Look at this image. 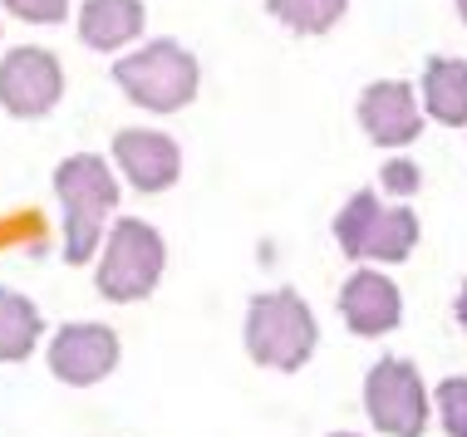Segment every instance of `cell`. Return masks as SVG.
<instances>
[{"instance_id":"1","label":"cell","mask_w":467,"mask_h":437,"mask_svg":"<svg viewBox=\"0 0 467 437\" xmlns=\"http://www.w3.org/2000/svg\"><path fill=\"white\" fill-rule=\"evenodd\" d=\"M55 192L65 207V260L84 266L104 246V221L119 207V182L99 153H74L55 168Z\"/></svg>"},{"instance_id":"2","label":"cell","mask_w":467,"mask_h":437,"mask_svg":"<svg viewBox=\"0 0 467 437\" xmlns=\"http://www.w3.org/2000/svg\"><path fill=\"white\" fill-rule=\"evenodd\" d=\"M315 340H320V324L296 290H271L246 305V354L261 369L296 373L315 354Z\"/></svg>"},{"instance_id":"3","label":"cell","mask_w":467,"mask_h":437,"mask_svg":"<svg viewBox=\"0 0 467 437\" xmlns=\"http://www.w3.org/2000/svg\"><path fill=\"white\" fill-rule=\"evenodd\" d=\"M113 79L148 114H178L197 98V59L178 40H148L113 65Z\"/></svg>"},{"instance_id":"4","label":"cell","mask_w":467,"mask_h":437,"mask_svg":"<svg viewBox=\"0 0 467 437\" xmlns=\"http://www.w3.org/2000/svg\"><path fill=\"white\" fill-rule=\"evenodd\" d=\"M162 266H168V246H162L158 227L138 217L113 221L109 246L99 256V295L113 300V305H133V300H148L162 280Z\"/></svg>"},{"instance_id":"5","label":"cell","mask_w":467,"mask_h":437,"mask_svg":"<svg viewBox=\"0 0 467 437\" xmlns=\"http://www.w3.org/2000/svg\"><path fill=\"white\" fill-rule=\"evenodd\" d=\"M335 241L345 256H369L379 266H399L419 246V217H413V207H384L374 187H364L335 217Z\"/></svg>"},{"instance_id":"6","label":"cell","mask_w":467,"mask_h":437,"mask_svg":"<svg viewBox=\"0 0 467 437\" xmlns=\"http://www.w3.org/2000/svg\"><path fill=\"white\" fill-rule=\"evenodd\" d=\"M364 413L389 437H423V428H428L423 373L409 359H379L364 373Z\"/></svg>"},{"instance_id":"7","label":"cell","mask_w":467,"mask_h":437,"mask_svg":"<svg viewBox=\"0 0 467 437\" xmlns=\"http://www.w3.org/2000/svg\"><path fill=\"white\" fill-rule=\"evenodd\" d=\"M65 94V69L49 49L20 45L0 59V108L16 118H45Z\"/></svg>"},{"instance_id":"8","label":"cell","mask_w":467,"mask_h":437,"mask_svg":"<svg viewBox=\"0 0 467 437\" xmlns=\"http://www.w3.org/2000/svg\"><path fill=\"white\" fill-rule=\"evenodd\" d=\"M119 369V334L109 324H65V330L49 340V373L69 389H89V383L109 379Z\"/></svg>"},{"instance_id":"9","label":"cell","mask_w":467,"mask_h":437,"mask_svg":"<svg viewBox=\"0 0 467 437\" xmlns=\"http://www.w3.org/2000/svg\"><path fill=\"white\" fill-rule=\"evenodd\" d=\"M113 158H119L123 178H129L138 192H168L172 182L182 178V153L168 133L153 128H123L113 138Z\"/></svg>"},{"instance_id":"10","label":"cell","mask_w":467,"mask_h":437,"mask_svg":"<svg viewBox=\"0 0 467 437\" xmlns=\"http://www.w3.org/2000/svg\"><path fill=\"white\" fill-rule=\"evenodd\" d=\"M339 315H345V324L359 340H374V334L399 330L403 295L384 270H355V276L345 280V290H339Z\"/></svg>"},{"instance_id":"11","label":"cell","mask_w":467,"mask_h":437,"mask_svg":"<svg viewBox=\"0 0 467 437\" xmlns=\"http://www.w3.org/2000/svg\"><path fill=\"white\" fill-rule=\"evenodd\" d=\"M359 123H364V133H369L379 147H409L423 133L419 98H413V89L403 79L369 84L364 98H359Z\"/></svg>"},{"instance_id":"12","label":"cell","mask_w":467,"mask_h":437,"mask_svg":"<svg viewBox=\"0 0 467 437\" xmlns=\"http://www.w3.org/2000/svg\"><path fill=\"white\" fill-rule=\"evenodd\" d=\"M143 30V0H84L79 40L89 49H123Z\"/></svg>"},{"instance_id":"13","label":"cell","mask_w":467,"mask_h":437,"mask_svg":"<svg viewBox=\"0 0 467 437\" xmlns=\"http://www.w3.org/2000/svg\"><path fill=\"white\" fill-rule=\"evenodd\" d=\"M423 108L438 123H467V59H428L423 69Z\"/></svg>"},{"instance_id":"14","label":"cell","mask_w":467,"mask_h":437,"mask_svg":"<svg viewBox=\"0 0 467 437\" xmlns=\"http://www.w3.org/2000/svg\"><path fill=\"white\" fill-rule=\"evenodd\" d=\"M40 330H45L40 310H35L25 295L0 285V364H20V359H30Z\"/></svg>"},{"instance_id":"15","label":"cell","mask_w":467,"mask_h":437,"mask_svg":"<svg viewBox=\"0 0 467 437\" xmlns=\"http://www.w3.org/2000/svg\"><path fill=\"white\" fill-rule=\"evenodd\" d=\"M349 0H266V10L296 35H325L335 30V20L345 15Z\"/></svg>"},{"instance_id":"16","label":"cell","mask_w":467,"mask_h":437,"mask_svg":"<svg viewBox=\"0 0 467 437\" xmlns=\"http://www.w3.org/2000/svg\"><path fill=\"white\" fill-rule=\"evenodd\" d=\"M433 403H438V418H443V432L467 437V379H443Z\"/></svg>"},{"instance_id":"17","label":"cell","mask_w":467,"mask_h":437,"mask_svg":"<svg viewBox=\"0 0 467 437\" xmlns=\"http://www.w3.org/2000/svg\"><path fill=\"white\" fill-rule=\"evenodd\" d=\"M0 5H5L10 15L30 20V25H59L69 10V0H0Z\"/></svg>"},{"instance_id":"18","label":"cell","mask_w":467,"mask_h":437,"mask_svg":"<svg viewBox=\"0 0 467 437\" xmlns=\"http://www.w3.org/2000/svg\"><path fill=\"white\" fill-rule=\"evenodd\" d=\"M419 182H423V172H419V162H389L384 168V192H394V197H413L419 192Z\"/></svg>"},{"instance_id":"19","label":"cell","mask_w":467,"mask_h":437,"mask_svg":"<svg viewBox=\"0 0 467 437\" xmlns=\"http://www.w3.org/2000/svg\"><path fill=\"white\" fill-rule=\"evenodd\" d=\"M458 324L467 330V280H462V295H458Z\"/></svg>"},{"instance_id":"20","label":"cell","mask_w":467,"mask_h":437,"mask_svg":"<svg viewBox=\"0 0 467 437\" xmlns=\"http://www.w3.org/2000/svg\"><path fill=\"white\" fill-rule=\"evenodd\" d=\"M458 15H462V20H467V0H458Z\"/></svg>"},{"instance_id":"21","label":"cell","mask_w":467,"mask_h":437,"mask_svg":"<svg viewBox=\"0 0 467 437\" xmlns=\"http://www.w3.org/2000/svg\"><path fill=\"white\" fill-rule=\"evenodd\" d=\"M330 437H359V432H330Z\"/></svg>"}]
</instances>
